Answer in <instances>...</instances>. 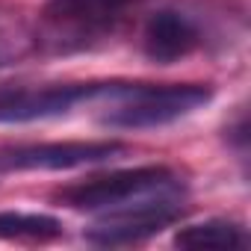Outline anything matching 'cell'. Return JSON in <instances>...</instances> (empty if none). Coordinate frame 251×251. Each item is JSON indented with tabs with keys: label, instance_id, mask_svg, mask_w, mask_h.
Masks as SVG:
<instances>
[{
	"label": "cell",
	"instance_id": "6da1fadb",
	"mask_svg": "<svg viewBox=\"0 0 251 251\" xmlns=\"http://www.w3.org/2000/svg\"><path fill=\"white\" fill-rule=\"evenodd\" d=\"M100 121L112 130H151L175 124L213 100L207 83H112Z\"/></svg>",
	"mask_w": 251,
	"mask_h": 251
},
{
	"label": "cell",
	"instance_id": "7a4b0ae2",
	"mask_svg": "<svg viewBox=\"0 0 251 251\" xmlns=\"http://www.w3.org/2000/svg\"><path fill=\"white\" fill-rule=\"evenodd\" d=\"M133 0H50L39 27V50L71 53L106 39Z\"/></svg>",
	"mask_w": 251,
	"mask_h": 251
},
{
	"label": "cell",
	"instance_id": "3957f363",
	"mask_svg": "<svg viewBox=\"0 0 251 251\" xmlns=\"http://www.w3.org/2000/svg\"><path fill=\"white\" fill-rule=\"evenodd\" d=\"M183 216V183H169L163 189H154L124 207L98 213L95 225L86 230L89 242L95 245H133L142 242L163 227L175 225Z\"/></svg>",
	"mask_w": 251,
	"mask_h": 251
},
{
	"label": "cell",
	"instance_id": "277c9868",
	"mask_svg": "<svg viewBox=\"0 0 251 251\" xmlns=\"http://www.w3.org/2000/svg\"><path fill=\"white\" fill-rule=\"evenodd\" d=\"M180 177L166 169V166H136V169H121V172H109V175H98L80 183L65 186L56 201L71 207V210H83V213H106L115 207H124L154 189H163L169 183H177Z\"/></svg>",
	"mask_w": 251,
	"mask_h": 251
},
{
	"label": "cell",
	"instance_id": "5b68a950",
	"mask_svg": "<svg viewBox=\"0 0 251 251\" xmlns=\"http://www.w3.org/2000/svg\"><path fill=\"white\" fill-rule=\"evenodd\" d=\"M112 83H50V86H24L0 83V124H24L71 112L77 103L103 98Z\"/></svg>",
	"mask_w": 251,
	"mask_h": 251
},
{
	"label": "cell",
	"instance_id": "8992f818",
	"mask_svg": "<svg viewBox=\"0 0 251 251\" xmlns=\"http://www.w3.org/2000/svg\"><path fill=\"white\" fill-rule=\"evenodd\" d=\"M124 154L121 142H42L0 151V172H68Z\"/></svg>",
	"mask_w": 251,
	"mask_h": 251
},
{
	"label": "cell",
	"instance_id": "52a82bcc",
	"mask_svg": "<svg viewBox=\"0 0 251 251\" xmlns=\"http://www.w3.org/2000/svg\"><path fill=\"white\" fill-rule=\"evenodd\" d=\"M201 45L198 24L180 9H157L142 27V50L157 65L186 59Z\"/></svg>",
	"mask_w": 251,
	"mask_h": 251
},
{
	"label": "cell",
	"instance_id": "ba28073f",
	"mask_svg": "<svg viewBox=\"0 0 251 251\" xmlns=\"http://www.w3.org/2000/svg\"><path fill=\"white\" fill-rule=\"evenodd\" d=\"M39 53L36 21L12 3H0V68H12Z\"/></svg>",
	"mask_w": 251,
	"mask_h": 251
},
{
	"label": "cell",
	"instance_id": "9c48e42d",
	"mask_svg": "<svg viewBox=\"0 0 251 251\" xmlns=\"http://www.w3.org/2000/svg\"><path fill=\"white\" fill-rule=\"evenodd\" d=\"M245 242H248L245 230L225 219L183 225L175 233V245L186 251H233V248H245Z\"/></svg>",
	"mask_w": 251,
	"mask_h": 251
},
{
	"label": "cell",
	"instance_id": "30bf717a",
	"mask_svg": "<svg viewBox=\"0 0 251 251\" xmlns=\"http://www.w3.org/2000/svg\"><path fill=\"white\" fill-rule=\"evenodd\" d=\"M62 236V222L48 213L3 210L0 213V242H50Z\"/></svg>",
	"mask_w": 251,
	"mask_h": 251
}]
</instances>
